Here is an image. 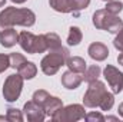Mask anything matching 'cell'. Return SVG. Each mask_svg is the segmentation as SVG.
I'll return each instance as SVG.
<instances>
[{
	"label": "cell",
	"mask_w": 123,
	"mask_h": 122,
	"mask_svg": "<svg viewBox=\"0 0 123 122\" xmlns=\"http://www.w3.org/2000/svg\"><path fill=\"white\" fill-rule=\"evenodd\" d=\"M83 82V73L79 72H73V70H67L62 75V85L66 89H77L80 86V83Z\"/></svg>",
	"instance_id": "obj_10"
},
{
	"label": "cell",
	"mask_w": 123,
	"mask_h": 122,
	"mask_svg": "<svg viewBox=\"0 0 123 122\" xmlns=\"http://www.w3.org/2000/svg\"><path fill=\"white\" fill-rule=\"evenodd\" d=\"M23 114L30 122H43L46 118V114L43 111V106L36 103L34 101H29L23 106Z\"/></svg>",
	"instance_id": "obj_9"
},
{
	"label": "cell",
	"mask_w": 123,
	"mask_h": 122,
	"mask_svg": "<svg viewBox=\"0 0 123 122\" xmlns=\"http://www.w3.org/2000/svg\"><path fill=\"white\" fill-rule=\"evenodd\" d=\"M49 96H50V93H49L47 91H44V89H39V91H36L34 93H33L31 101H34L36 103H39L40 106H43L44 102L49 99Z\"/></svg>",
	"instance_id": "obj_24"
},
{
	"label": "cell",
	"mask_w": 123,
	"mask_h": 122,
	"mask_svg": "<svg viewBox=\"0 0 123 122\" xmlns=\"http://www.w3.org/2000/svg\"><path fill=\"white\" fill-rule=\"evenodd\" d=\"M106 92H107L106 85L103 82H100L99 79L90 82L87 91L83 96V105L86 108H99V105H100Z\"/></svg>",
	"instance_id": "obj_6"
},
{
	"label": "cell",
	"mask_w": 123,
	"mask_h": 122,
	"mask_svg": "<svg viewBox=\"0 0 123 122\" xmlns=\"http://www.w3.org/2000/svg\"><path fill=\"white\" fill-rule=\"evenodd\" d=\"M7 68H10V58H9V55L0 53V73H3Z\"/></svg>",
	"instance_id": "obj_27"
},
{
	"label": "cell",
	"mask_w": 123,
	"mask_h": 122,
	"mask_svg": "<svg viewBox=\"0 0 123 122\" xmlns=\"http://www.w3.org/2000/svg\"><path fill=\"white\" fill-rule=\"evenodd\" d=\"M62 108H63V102H62V99H59L57 96H49V99L43 105V111H44L46 116H50V118L57 111H60Z\"/></svg>",
	"instance_id": "obj_13"
},
{
	"label": "cell",
	"mask_w": 123,
	"mask_h": 122,
	"mask_svg": "<svg viewBox=\"0 0 123 122\" xmlns=\"http://www.w3.org/2000/svg\"><path fill=\"white\" fill-rule=\"evenodd\" d=\"M117 112H119V115L123 118V102L119 105V108H117Z\"/></svg>",
	"instance_id": "obj_30"
},
{
	"label": "cell",
	"mask_w": 123,
	"mask_h": 122,
	"mask_svg": "<svg viewBox=\"0 0 123 122\" xmlns=\"http://www.w3.org/2000/svg\"><path fill=\"white\" fill-rule=\"evenodd\" d=\"M10 1H13V3H16V4H23V3H26L27 0H10Z\"/></svg>",
	"instance_id": "obj_31"
},
{
	"label": "cell",
	"mask_w": 123,
	"mask_h": 122,
	"mask_svg": "<svg viewBox=\"0 0 123 122\" xmlns=\"http://www.w3.org/2000/svg\"><path fill=\"white\" fill-rule=\"evenodd\" d=\"M85 106L79 103H72L67 106H63L60 111H57L52 119L55 122H76L80 119H85Z\"/></svg>",
	"instance_id": "obj_7"
},
{
	"label": "cell",
	"mask_w": 123,
	"mask_h": 122,
	"mask_svg": "<svg viewBox=\"0 0 123 122\" xmlns=\"http://www.w3.org/2000/svg\"><path fill=\"white\" fill-rule=\"evenodd\" d=\"M103 1H110V0H103Z\"/></svg>",
	"instance_id": "obj_35"
},
{
	"label": "cell",
	"mask_w": 123,
	"mask_h": 122,
	"mask_svg": "<svg viewBox=\"0 0 123 122\" xmlns=\"http://www.w3.org/2000/svg\"><path fill=\"white\" fill-rule=\"evenodd\" d=\"M6 116H7V119L10 122H22L25 119V116H23V114H22V111H19L17 108H7V112H6Z\"/></svg>",
	"instance_id": "obj_21"
},
{
	"label": "cell",
	"mask_w": 123,
	"mask_h": 122,
	"mask_svg": "<svg viewBox=\"0 0 123 122\" xmlns=\"http://www.w3.org/2000/svg\"><path fill=\"white\" fill-rule=\"evenodd\" d=\"M9 58H10V68H13V69H16V70L22 66V63L26 62V58H25L22 53H17V52L10 53Z\"/></svg>",
	"instance_id": "obj_22"
},
{
	"label": "cell",
	"mask_w": 123,
	"mask_h": 122,
	"mask_svg": "<svg viewBox=\"0 0 123 122\" xmlns=\"http://www.w3.org/2000/svg\"><path fill=\"white\" fill-rule=\"evenodd\" d=\"M93 26L96 29L116 34L123 29V20L119 14H112L106 9H100L93 13Z\"/></svg>",
	"instance_id": "obj_3"
},
{
	"label": "cell",
	"mask_w": 123,
	"mask_h": 122,
	"mask_svg": "<svg viewBox=\"0 0 123 122\" xmlns=\"http://www.w3.org/2000/svg\"><path fill=\"white\" fill-rule=\"evenodd\" d=\"M100 73H102L100 66L99 65H92V66L86 68V70L83 73V81H86L87 83H90L93 81H97L99 76H100Z\"/></svg>",
	"instance_id": "obj_19"
},
{
	"label": "cell",
	"mask_w": 123,
	"mask_h": 122,
	"mask_svg": "<svg viewBox=\"0 0 123 122\" xmlns=\"http://www.w3.org/2000/svg\"><path fill=\"white\" fill-rule=\"evenodd\" d=\"M113 46L119 50V52H123V29L119 33H116V37L113 40Z\"/></svg>",
	"instance_id": "obj_28"
},
{
	"label": "cell",
	"mask_w": 123,
	"mask_h": 122,
	"mask_svg": "<svg viewBox=\"0 0 123 122\" xmlns=\"http://www.w3.org/2000/svg\"><path fill=\"white\" fill-rule=\"evenodd\" d=\"M6 4V0H0V7H3Z\"/></svg>",
	"instance_id": "obj_34"
},
{
	"label": "cell",
	"mask_w": 123,
	"mask_h": 122,
	"mask_svg": "<svg viewBox=\"0 0 123 122\" xmlns=\"http://www.w3.org/2000/svg\"><path fill=\"white\" fill-rule=\"evenodd\" d=\"M103 76L107 81L113 93H120L123 91V73L113 65H106L103 69Z\"/></svg>",
	"instance_id": "obj_8"
},
{
	"label": "cell",
	"mask_w": 123,
	"mask_h": 122,
	"mask_svg": "<svg viewBox=\"0 0 123 122\" xmlns=\"http://www.w3.org/2000/svg\"><path fill=\"white\" fill-rule=\"evenodd\" d=\"M66 66L69 68V70H73V72H79V73H85L86 68H87V63L83 58L80 56H69L67 61H66Z\"/></svg>",
	"instance_id": "obj_14"
},
{
	"label": "cell",
	"mask_w": 123,
	"mask_h": 122,
	"mask_svg": "<svg viewBox=\"0 0 123 122\" xmlns=\"http://www.w3.org/2000/svg\"><path fill=\"white\" fill-rule=\"evenodd\" d=\"M17 73H20L23 76V79H33L37 75V66L33 62L26 61L25 63H22V66L17 69Z\"/></svg>",
	"instance_id": "obj_16"
},
{
	"label": "cell",
	"mask_w": 123,
	"mask_h": 122,
	"mask_svg": "<svg viewBox=\"0 0 123 122\" xmlns=\"http://www.w3.org/2000/svg\"><path fill=\"white\" fill-rule=\"evenodd\" d=\"M85 121L87 122H103L106 121V116H103V114H100V112H89V114H86L85 115Z\"/></svg>",
	"instance_id": "obj_26"
},
{
	"label": "cell",
	"mask_w": 123,
	"mask_h": 122,
	"mask_svg": "<svg viewBox=\"0 0 123 122\" xmlns=\"http://www.w3.org/2000/svg\"><path fill=\"white\" fill-rule=\"evenodd\" d=\"M23 76L20 73L9 75L3 83V98L6 102H16L23 89Z\"/></svg>",
	"instance_id": "obj_5"
},
{
	"label": "cell",
	"mask_w": 123,
	"mask_h": 122,
	"mask_svg": "<svg viewBox=\"0 0 123 122\" xmlns=\"http://www.w3.org/2000/svg\"><path fill=\"white\" fill-rule=\"evenodd\" d=\"M0 121H9V119H7V116H4V115H0Z\"/></svg>",
	"instance_id": "obj_33"
},
{
	"label": "cell",
	"mask_w": 123,
	"mask_h": 122,
	"mask_svg": "<svg viewBox=\"0 0 123 122\" xmlns=\"http://www.w3.org/2000/svg\"><path fill=\"white\" fill-rule=\"evenodd\" d=\"M44 39H46V43H47V50H57V49H60L63 46L59 34H56L53 32L44 33Z\"/></svg>",
	"instance_id": "obj_18"
},
{
	"label": "cell",
	"mask_w": 123,
	"mask_h": 122,
	"mask_svg": "<svg viewBox=\"0 0 123 122\" xmlns=\"http://www.w3.org/2000/svg\"><path fill=\"white\" fill-rule=\"evenodd\" d=\"M87 53H89V56L92 58L93 61L103 62V61H106L107 56H109V49L102 42H93V43H90V46L87 49Z\"/></svg>",
	"instance_id": "obj_11"
},
{
	"label": "cell",
	"mask_w": 123,
	"mask_h": 122,
	"mask_svg": "<svg viewBox=\"0 0 123 122\" xmlns=\"http://www.w3.org/2000/svg\"><path fill=\"white\" fill-rule=\"evenodd\" d=\"M19 45L26 53H30V55L44 53L47 50V43H46L44 34L36 36L27 30H23L19 33Z\"/></svg>",
	"instance_id": "obj_4"
},
{
	"label": "cell",
	"mask_w": 123,
	"mask_h": 122,
	"mask_svg": "<svg viewBox=\"0 0 123 122\" xmlns=\"http://www.w3.org/2000/svg\"><path fill=\"white\" fill-rule=\"evenodd\" d=\"M36 23V14L30 9H19V7H6L0 12V32L14 26L31 27Z\"/></svg>",
	"instance_id": "obj_1"
},
{
	"label": "cell",
	"mask_w": 123,
	"mask_h": 122,
	"mask_svg": "<svg viewBox=\"0 0 123 122\" xmlns=\"http://www.w3.org/2000/svg\"><path fill=\"white\" fill-rule=\"evenodd\" d=\"M90 4V0H73V16H79L82 10L87 9Z\"/></svg>",
	"instance_id": "obj_25"
},
{
	"label": "cell",
	"mask_w": 123,
	"mask_h": 122,
	"mask_svg": "<svg viewBox=\"0 0 123 122\" xmlns=\"http://www.w3.org/2000/svg\"><path fill=\"white\" fill-rule=\"evenodd\" d=\"M82 39H83V33L80 30V27L72 26L69 29V34H67V45L69 46H77V45H80Z\"/></svg>",
	"instance_id": "obj_17"
},
{
	"label": "cell",
	"mask_w": 123,
	"mask_h": 122,
	"mask_svg": "<svg viewBox=\"0 0 123 122\" xmlns=\"http://www.w3.org/2000/svg\"><path fill=\"white\" fill-rule=\"evenodd\" d=\"M50 7L59 13H73V0H49Z\"/></svg>",
	"instance_id": "obj_15"
},
{
	"label": "cell",
	"mask_w": 123,
	"mask_h": 122,
	"mask_svg": "<svg viewBox=\"0 0 123 122\" xmlns=\"http://www.w3.org/2000/svg\"><path fill=\"white\" fill-rule=\"evenodd\" d=\"M69 56H70V52L64 46H62L57 50H49V53L40 62L42 72L47 76H52V75L57 73L62 66L66 65V61H67Z\"/></svg>",
	"instance_id": "obj_2"
},
{
	"label": "cell",
	"mask_w": 123,
	"mask_h": 122,
	"mask_svg": "<svg viewBox=\"0 0 123 122\" xmlns=\"http://www.w3.org/2000/svg\"><path fill=\"white\" fill-rule=\"evenodd\" d=\"M106 3H107V4H106L105 9H106L109 13H112V14H119L123 10V3L119 1V0H110V1H106Z\"/></svg>",
	"instance_id": "obj_23"
},
{
	"label": "cell",
	"mask_w": 123,
	"mask_h": 122,
	"mask_svg": "<svg viewBox=\"0 0 123 122\" xmlns=\"http://www.w3.org/2000/svg\"><path fill=\"white\" fill-rule=\"evenodd\" d=\"M106 121H117V116H106Z\"/></svg>",
	"instance_id": "obj_32"
},
{
	"label": "cell",
	"mask_w": 123,
	"mask_h": 122,
	"mask_svg": "<svg viewBox=\"0 0 123 122\" xmlns=\"http://www.w3.org/2000/svg\"><path fill=\"white\" fill-rule=\"evenodd\" d=\"M113 95L115 93H110V92L105 93V96H103V99H102V102L99 105V108L102 111H110L113 108V105H115V96Z\"/></svg>",
	"instance_id": "obj_20"
},
{
	"label": "cell",
	"mask_w": 123,
	"mask_h": 122,
	"mask_svg": "<svg viewBox=\"0 0 123 122\" xmlns=\"http://www.w3.org/2000/svg\"><path fill=\"white\" fill-rule=\"evenodd\" d=\"M16 43H19V33L14 27H9L0 32V45L3 47H13Z\"/></svg>",
	"instance_id": "obj_12"
},
{
	"label": "cell",
	"mask_w": 123,
	"mask_h": 122,
	"mask_svg": "<svg viewBox=\"0 0 123 122\" xmlns=\"http://www.w3.org/2000/svg\"><path fill=\"white\" fill-rule=\"evenodd\" d=\"M117 62H119V65H122L123 66V52L119 53V56H117Z\"/></svg>",
	"instance_id": "obj_29"
}]
</instances>
